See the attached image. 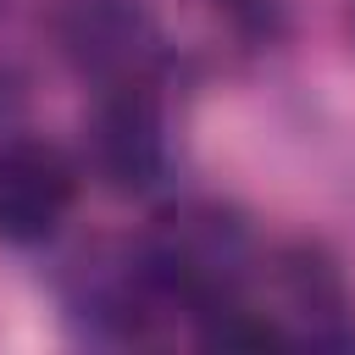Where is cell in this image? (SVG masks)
<instances>
[{
    "label": "cell",
    "mask_w": 355,
    "mask_h": 355,
    "mask_svg": "<svg viewBox=\"0 0 355 355\" xmlns=\"http://www.w3.org/2000/svg\"><path fill=\"white\" fill-rule=\"evenodd\" d=\"M244 255H250V239L222 205H178L139 244V261H144V277L155 283V294L183 300L194 316L205 305L233 300Z\"/></svg>",
    "instance_id": "obj_1"
},
{
    "label": "cell",
    "mask_w": 355,
    "mask_h": 355,
    "mask_svg": "<svg viewBox=\"0 0 355 355\" xmlns=\"http://www.w3.org/2000/svg\"><path fill=\"white\" fill-rule=\"evenodd\" d=\"M89 172L116 194H144L166 172V122L144 83H111L100 89L89 122H83Z\"/></svg>",
    "instance_id": "obj_2"
},
{
    "label": "cell",
    "mask_w": 355,
    "mask_h": 355,
    "mask_svg": "<svg viewBox=\"0 0 355 355\" xmlns=\"http://www.w3.org/2000/svg\"><path fill=\"white\" fill-rule=\"evenodd\" d=\"M55 33H61L67 61L100 89L144 83V72L161 55V33L133 0H67Z\"/></svg>",
    "instance_id": "obj_3"
},
{
    "label": "cell",
    "mask_w": 355,
    "mask_h": 355,
    "mask_svg": "<svg viewBox=\"0 0 355 355\" xmlns=\"http://www.w3.org/2000/svg\"><path fill=\"white\" fill-rule=\"evenodd\" d=\"M78 200L72 161L44 139H6L0 144V239L39 244L50 239Z\"/></svg>",
    "instance_id": "obj_4"
}]
</instances>
